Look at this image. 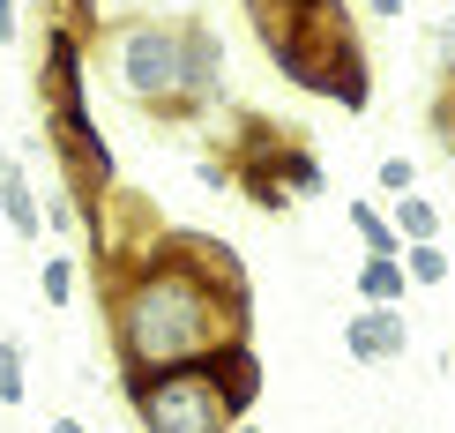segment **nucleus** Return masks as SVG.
<instances>
[{
	"label": "nucleus",
	"mask_w": 455,
	"mask_h": 433,
	"mask_svg": "<svg viewBox=\"0 0 455 433\" xmlns=\"http://www.w3.org/2000/svg\"><path fill=\"white\" fill-rule=\"evenodd\" d=\"M98 299H105V322H112V351H120V381L164 373V366H195L210 351L239 344L246 322H254V292H246L239 247L217 232H172V224Z\"/></svg>",
	"instance_id": "f257e3e1"
},
{
	"label": "nucleus",
	"mask_w": 455,
	"mask_h": 433,
	"mask_svg": "<svg viewBox=\"0 0 455 433\" xmlns=\"http://www.w3.org/2000/svg\"><path fill=\"white\" fill-rule=\"evenodd\" d=\"M246 23H254L261 52L283 68V83L314 90V98H336L344 112L373 105V60L351 30L344 0H239Z\"/></svg>",
	"instance_id": "f03ea898"
},
{
	"label": "nucleus",
	"mask_w": 455,
	"mask_h": 433,
	"mask_svg": "<svg viewBox=\"0 0 455 433\" xmlns=\"http://www.w3.org/2000/svg\"><path fill=\"white\" fill-rule=\"evenodd\" d=\"M127 404H135L142 433H232L246 419V411L224 397L210 359L164 366V373H135V381H127Z\"/></svg>",
	"instance_id": "7ed1b4c3"
},
{
	"label": "nucleus",
	"mask_w": 455,
	"mask_h": 433,
	"mask_svg": "<svg viewBox=\"0 0 455 433\" xmlns=\"http://www.w3.org/2000/svg\"><path fill=\"white\" fill-rule=\"evenodd\" d=\"M112 75L120 90L164 120H187V45H180V23H120L112 30Z\"/></svg>",
	"instance_id": "20e7f679"
},
{
	"label": "nucleus",
	"mask_w": 455,
	"mask_h": 433,
	"mask_svg": "<svg viewBox=\"0 0 455 433\" xmlns=\"http://www.w3.org/2000/svg\"><path fill=\"white\" fill-rule=\"evenodd\" d=\"M344 351H351L358 366H388V359H403V351H411L403 307H358L351 322H344Z\"/></svg>",
	"instance_id": "39448f33"
},
{
	"label": "nucleus",
	"mask_w": 455,
	"mask_h": 433,
	"mask_svg": "<svg viewBox=\"0 0 455 433\" xmlns=\"http://www.w3.org/2000/svg\"><path fill=\"white\" fill-rule=\"evenodd\" d=\"M180 45H187V105H217L224 98V37L202 15H180Z\"/></svg>",
	"instance_id": "423d86ee"
},
{
	"label": "nucleus",
	"mask_w": 455,
	"mask_h": 433,
	"mask_svg": "<svg viewBox=\"0 0 455 433\" xmlns=\"http://www.w3.org/2000/svg\"><path fill=\"white\" fill-rule=\"evenodd\" d=\"M403 292H411L403 254H366L358 261V299H366V307H403Z\"/></svg>",
	"instance_id": "0eeeda50"
},
{
	"label": "nucleus",
	"mask_w": 455,
	"mask_h": 433,
	"mask_svg": "<svg viewBox=\"0 0 455 433\" xmlns=\"http://www.w3.org/2000/svg\"><path fill=\"white\" fill-rule=\"evenodd\" d=\"M0 217H8L15 239H37V232H45V210H37V187H30L23 164H8V180H0Z\"/></svg>",
	"instance_id": "6e6552de"
},
{
	"label": "nucleus",
	"mask_w": 455,
	"mask_h": 433,
	"mask_svg": "<svg viewBox=\"0 0 455 433\" xmlns=\"http://www.w3.org/2000/svg\"><path fill=\"white\" fill-rule=\"evenodd\" d=\"M351 232L366 239V254H403V232H395L373 202H351Z\"/></svg>",
	"instance_id": "1a4fd4ad"
},
{
	"label": "nucleus",
	"mask_w": 455,
	"mask_h": 433,
	"mask_svg": "<svg viewBox=\"0 0 455 433\" xmlns=\"http://www.w3.org/2000/svg\"><path fill=\"white\" fill-rule=\"evenodd\" d=\"M426 127H433V142L455 157V68H441V83H433V105H426Z\"/></svg>",
	"instance_id": "9d476101"
},
{
	"label": "nucleus",
	"mask_w": 455,
	"mask_h": 433,
	"mask_svg": "<svg viewBox=\"0 0 455 433\" xmlns=\"http://www.w3.org/2000/svg\"><path fill=\"white\" fill-rule=\"evenodd\" d=\"M403 269H411V285H448V254H441V239H411L403 247Z\"/></svg>",
	"instance_id": "9b49d317"
},
{
	"label": "nucleus",
	"mask_w": 455,
	"mask_h": 433,
	"mask_svg": "<svg viewBox=\"0 0 455 433\" xmlns=\"http://www.w3.org/2000/svg\"><path fill=\"white\" fill-rule=\"evenodd\" d=\"M395 232H403V247H411V239H441V210L419 202V195H403V202H395Z\"/></svg>",
	"instance_id": "f8f14e48"
},
{
	"label": "nucleus",
	"mask_w": 455,
	"mask_h": 433,
	"mask_svg": "<svg viewBox=\"0 0 455 433\" xmlns=\"http://www.w3.org/2000/svg\"><path fill=\"white\" fill-rule=\"evenodd\" d=\"M23 389H30V381H23V344L8 336V344H0V404L15 411V404H23Z\"/></svg>",
	"instance_id": "ddd939ff"
},
{
	"label": "nucleus",
	"mask_w": 455,
	"mask_h": 433,
	"mask_svg": "<svg viewBox=\"0 0 455 433\" xmlns=\"http://www.w3.org/2000/svg\"><path fill=\"white\" fill-rule=\"evenodd\" d=\"M381 187L388 195H411V187H419V164L411 157H381Z\"/></svg>",
	"instance_id": "4468645a"
},
{
	"label": "nucleus",
	"mask_w": 455,
	"mask_h": 433,
	"mask_svg": "<svg viewBox=\"0 0 455 433\" xmlns=\"http://www.w3.org/2000/svg\"><path fill=\"white\" fill-rule=\"evenodd\" d=\"M45 299H52V307H68V299H75V269H68L60 254L45 261Z\"/></svg>",
	"instance_id": "2eb2a0df"
},
{
	"label": "nucleus",
	"mask_w": 455,
	"mask_h": 433,
	"mask_svg": "<svg viewBox=\"0 0 455 433\" xmlns=\"http://www.w3.org/2000/svg\"><path fill=\"white\" fill-rule=\"evenodd\" d=\"M68 23L83 30V37H105V23H98V0H68Z\"/></svg>",
	"instance_id": "dca6fc26"
},
{
	"label": "nucleus",
	"mask_w": 455,
	"mask_h": 433,
	"mask_svg": "<svg viewBox=\"0 0 455 433\" xmlns=\"http://www.w3.org/2000/svg\"><path fill=\"white\" fill-rule=\"evenodd\" d=\"M433 52H441V68H455V15H448L441 30H433Z\"/></svg>",
	"instance_id": "f3484780"
},
{
	"label": "nucleus",
	"mask_w": 455,
	"mask_h": 433,
	"mask_svg": "<svg viewBox=\"0 0 455 433\" xmlns=\"http://www.w3.org/2000/svg\"><path fill=\"white\" fill-rule=\"evenodd\" d=\"M366 15H373V23H395V15H403V0H366Z\"/></svg>",
	"instance_id": "a211bd4d"
},
{
	"label": "nucleus",
	"mask_w": 455,
	"mask_h": 433,
	"mask_svg": "<svg viewBox=\"0 0 455 433\" xmlns=\"http://www.w3.org/2000/svg\"><path fill=\"white\" fill-rule=\"evenodd\" d=\"M15 37V0H0V45Z\"/></svg>",
	"instance_id": "6ab92c4d"
},
{
	"label": "nucleus",
	"mask_w": 455,
	"mask_h": 433,
	"mask_svg": "<svg viewBox=\"0 0 455 433\" xmlns=\"http://www.w3.org/2000/svg\"><path fill=\"white\" fill-rule=\"evenodd\" d=\"M45 433H90V426H83V419H52Z\"/></svg>",
	"instance_id": "aec40b11"
},
{
	"label": "nucleus",
	"mask_w": 455,
	"mask_h": 433,
	"mask_svg": "<svg viewBox=\"0 0 455 433\" xmlns=\"http://www.w3.org/2000/svg\"><path fill=\"white\" fill-rule=\"evenodd\" d=\"M8 164H15V157H8V142H0V180H8Z\"/></svg>",
	"instance_id": "412c9836"
},
{
	"label": "nucleus",
	"mask_w": 455,
	"mask_h": 433,
	"mask_svg": "<svg viewBox=\"0 0 455 433\" xmlns=\"http://www.w3.org/2000/svg\"><path fill=\"white\" fill-rule=\"evenodd\" d=\"M232 433H261V426H246V419H239V426H232Z\"/></svg>",
	"instance_id": "4be33fe9"
}]
</instances>
